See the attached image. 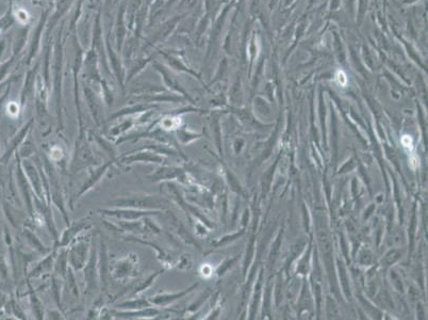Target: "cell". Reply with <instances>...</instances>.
Listing matches in <instances>:
<instances>
[{
	"label": "cell",
	"mask_w": 428,
	"mask_h": 320,
	"mask_svg": "<svg viewBox=\"0 0 428 320\" xmlns=\"http://www.w3.org/2000/svg\"><path fill=\"white\" fill-rule=\"evenodd\" d=\"M49 154H50V160H52V161H59V160H61L63 157L62 148H61V146H58V145L52 146L50 148Z\"/></svg>",
	"instance_id": "25"
},
{
	"label": "cell",
	"mask_w": 428,
	"mask_h": 320,
	"mask_svg": "<svg viewBox=\"0 0 428 320\" xmlns=\"http://www.w3.org/2000/svg\"><path fill=\"white\" fill-rule=\"evenodd\" d=\"M58 249L53 248L48 255L46 256L45 258H43L41 261L36 264V266L33 268V270L31 271L30 276L34 277V279H37V277H41L43 275H46L48 273H50L51 270L55 268V263H56V258L58 255Z\"/></svg>",
	"instance_id": "15"
},
{
	"label": "cell",
	"mask_w": 428,
	"mask_h": 320,
	"mask_svg": "<svg viewBox=\"0 0 428 320\" xmlns=\"http://www.w3.org/2000/svg\"><path fill=\"white\" fill-rule=\"evenodd\" d=\"M181 126V120L177 115H167L160 120V128L163 130H176Z\"/></svg>",
	"instance_id": "20"
},
{
	"label": "cell",
	"mask_w": 428,
	"mask_h": 320,
	"mask_svg": "<svg viewBox=\"0 0 428 320\" xmlns=\"http://www.w3.org/2000/svg\"><path fill=\"white\" fill-rule=\"evenodd\" d=\"M164 271H167V270H165V269H162V270L154 272V273H153V274L149 275V276L147 277V280H146V281H143V282H141L140 284H138V286H136V288H135V289H133V291H132V293H131V296H132V297H136V296H138V295H140V293L144 292L145 290H147L148 288L151 287V286L153 284L154 281H156V280L158 279V277L163 273Z\"/></svg>",
	"instance_id": "19"
},
{
	"label": "cell",
	"mask_w": 428,
	"mask_h": 320,
	"mask_svg": "<svg viewBox=\"0 0 428 320\" xmlns=\"http://www.w3.org/2000/svg\"><path fill=\"white\" fill-rule=\"evenodd\" d=\"M138 267H140V263H138V254L130 252L124 257L110 260L109 275L114 281L125 282L138 275Z\"/></svg>",
	"instance_id": "4"
},
{
	"label": "cell",
	"mask_w": 428,
	"mask_h": 320,
	"mask_svg": "<svg viewBox=\"0 0 428 320\" xmlns=\"http://www.w3.org/2000/svg\"><path fill=\"white\" fill-rule=\"evenodd\" d=\"M125 240H127V241H132V242L141 243L144 245H148V247H152L153 249H154V251H156V254H157V258L160 263L163 265V269H165V270L170 269L175 265L174 261L170 259V256L156 243L151 242V241H145V240L136 237L135 235H133V236H126Z\"/></svg>",
	"instance_id": "16"
},
{
	"label": "cell",
	"mask_w": 428,
	"mask_h": 320,
	"mask_svg": "<svg viewBox=\"0 0 428 320\" xmlns=\"http://www.w3.org/2000/svg\"><path fill=\"white\" fill-rule=\"evenodd\" d=\"M89 139L90 140H93L101 149H103L106 154H108L111 159H113V160L117 159L115 146L108 140V139L96 135V133H93L92 137H89Z\"/></svg>",
	"instance_id": "18"
},
{
	"label": "cell",
	"mask_w": 428,
	"mask_h": 320,
	"mask_svg": "<svg viewBox=\"0 0 428 320\" xmlns=\"http://www.w3.org/2000/svg\"><path fill=\"white\" fill-rule=\"evenodd\" d=\"M15 16H16V19H17L18 23L21 25L28 24L29 20H30L29 13L24 9H17V11L15 12Z\"/></svg>",
	"instance_id": "24"
},
{
	"label": "cell",
	"mask_w": 428,
	"mask_h": 320,
	"mask_svg": "<svg viewBox=\"0 0 428 320\" xmlns=\"http://www.w3.org/2000/svg\"><path fill=\"white\" fill-rule=\"evenodd\" d=\"M116 162L124 165H131L135 163H153V164H167V157L149 149L138 148L135 151L126 153L117 157Z\"/></svg>",
	"instance_id": "6"
},
{
	"label": "cell",
	"mask_w": 428,
	"mask_h": 320,
	"mask_svg": "<svg viewBox=\"0 0 428 320\" xmlns=\"http://www.w3.org/2000/svg\"><path fill=\"white\" fill-rule=\"evenodd\" d=\"M132 125H133L132 122H126V123H124V124H122L121 126H117V127L113 128V129L111 130L110 135L112 136V138H119L125 131H127L128 129H130Z\"/></svg>",
	"instance_id": "23"
},
{
	"label": "cell",
	"mask_w": 428,
	"mask_h": 320,
	"mask_svg": "<svg viewBox=\"0 0 428 320\" xmlns=\"http://www.w3.org/2000/svg\"><path fill=\"white\" fill-rule=\"evenodd\" d=\"M18 112H19V106L17 104L14 103V101H12V103L9 104V106H8V113L11 116L18 115Z\"/></svg>",
	"instance_id": "26"
},
{
	"label": "cell",
	"mask_w": 428,
	"mask_h": 320,
	"mask_svg": "<svg viewBox=\"0 0 428 320\" xmlns=\"http://www.w3.org/2000/svg\"><path fill=\"white\" fill-rule=\"evenodd\" d=\"M43 165H44V169H45L44 172H45L46 177H47L48 187H49L50 201H52L53 204H55L59 208V210H60L62 213L64 221H65L66 225H68V224L71 222H69V219H68V213H67L66 204H65V197H64V194H63L60 179H59V176L56 172L55 168L52 167L50 159H45L44 164Z\"/></svg>",
	"instance_id": "5"
},
{
	"label": "cell",
	"mask_w": 428,
	"mask_h": 320,
	"mask_svg": "<svg viewBox=\"0 0 428 320\" xmlns=\"http://www.w3.org/2000/svg\"><path fill=\"white\" fill-rule=\"evenodd\" d=\"M31 302H32V305H33L35 318L36 319L44 318V308H43V304L40 301V299L37 298L35 291H31Z\"/></svg>",
	"instance_id": "22"
},
{
	"label": "cell",
	"mask_w": 428,
	"mask_h": 320,
	"mask_svg": "<svg viewBox=\"0 0 428 320\" xmlns=\"http://www.w3.org/2000/svg\"><path fill=\"white\" fill-rule=\"evenodd\" d=\"M336 78H338V81H339V83L341 84V85H344L347 83V78H346V76H345V74L343 73V72H338V74H336Z\"/></svg>",
	"instance_id": "29"
},
{
	"label": "cell",
	"mask_w": 428,
	"mask_h": 320,
	"mask_svg": "<svg viewBox=\"0 0 428 320\" xmlns=\"http://www.w3.org/2000/svg\"><path fill=\"white\" fill-rule=\"evenodd\" d=\"M26 234H27V237L29 238V239H28V240H29V242L31 243L32 247L34 248V250L37 251V252L41 253V254H43V255L48 254V253L50 252L51 249L45 247V245L41 242V240L35 236V234L31 233V232H29V231H27Z\"/></svg>",
	"instance_id": "21"
},
{
	"label": "cell",
	"mask_w": 428,
	"mask_h": 320,
	"mask_svg": "<svg viewBox=\"0 0 428 320\" xmlns=\"http://www.w3.org/2000/svg\"><path fill=\"white\" fill-rule=\"evenodd\" d=\"M109 257H108V250L105 243L104 237L99 235V249H98V271H99V284L101 289L104 291L108 286V277L109 275Z\"/></svg>",
	"instance_id": "13"
},
{
	"label": "cell",
	"mask_w": 428,
	"mask_h": 320,
	"mask_svg": "<svg viewBox=\"0 0 428 320\" xmlns=\"http://www.w3.org/2000/svg\"><path fill=\"white\" fill-rule=\"evenodd\" d=\"M93 236L88 234H80L69 243L67 248L68 266L75 271L83 270L90 258Z\"/></svg>",
	"instance_id": "3"
},
{
	"label": "cell",
	"mask_w": 428,
	"mask_h": 320,
	"mask_svg": "<svg viewBox=\"0 0 428 320\" xmlns=\"http://www.w3.org/2000/svg\"><path fill=\"white\" fill-rule=\"evenodd\" d=\"M153 306L147 298H133L131 300H126L122 303H119L115 306V309H121V311H136V309H142L145 307Z\"/></svg>",
	"instance_id": "17"
},
{
	"label": "cell",
	"mask_w": 428,
	"mask_h": 320,
	"mask_svg": "<svg viewBox=\"0 0 428 320\" xmlns=\"http://www.w3.org/2000/svg\"><path fill=\"white\" fill-rule=\"evenodd\" d=\"M162 313V309L157 306L136 309V311H121V309L111 311L112 316H114L113 318L115 319H153L161 316Z\"/></svg>",
	"instance_id": "12"
},
{
	"label": "cell",
	"mask_w": 428,
	"mask_h": 320,
	"mask_svg": "<svg viewBox=\"0 0 428 320\" xmlns=\"http://www.w3.org/2000/svg\"><path fill=\"white\" fill-rule=\"evenodd\" d=\"M402 144L408 149H413V139H411L410 136H404L402 137Z\"/></svg>",
	"instance_id": "27"
},
{
	"label": "cell",
	"mask_w": 428,
	"mask_h": 320,
	"mask_svg": "<svg viewBox=\"0 0 428 320\" xmlns=\"http://www.w3.org/2000/svg\"><path fill=\"white\" fill-rule=\"evenodd\" d=\"M89 220H90V217H85L79 221L69 223L65 231L62 233L61 236H59L58 241L55 242L53 248L58 249V250L67 248L69 243H71L73 240L78 236V235H80L83 232L90 231L93 225L91 224V222Z\"/></svg>",
	"instance_id": "10"
},
{
	"label": "cell",
	"mask_w": 428,
	"mask_h": 320,
	"mask_svg": "<svg viewBox=\"0 0 428 320\" xmlns=\"http://www.w3.org/2000/svg\"><path fill=\"white\" fill-rule=\"evenodd\" d=\"M84 271V292H94L99 285V271H98V251L94 245V237L91 248L90 258L83 268Z\"/></svg>",
	"instance_id": "7"
},
{
	"label": "cell",
	"mask_w": 428,
	"mask_h": 320,
	"mask_svg": "<svg viewBox=\"0 0 428 320\" xmlns=\"http://www.w3.org/2000/svg\"><path fill=\"white\" fill-rule=\"evenodd\" d=\"M100 215L108 218H115L117 220H124V221H136L138 219H142L147 216H156L163 213L161 210H140L135 209V208H121V207H113V208H103V209L97 210Z\"/></svg>",
	"instance_id": "8"
},
{
	"label": "cell",
	"mask_w": 428,
	"mask_h": 320,
	"mask_svg": "<svg viewBox=\"0 0 428 320\" xmlns=\"http://www.w3.org/2000/svg\"><path fill=\"white\" fill-rule=\"evenodd\" d=\"M115 162H116V160L110 159L109 161H107V162H105L103 164L98 165L97 168L91 170L88 179L84 181L83 185L81 186V188L79 189V191L77 192V193L75 194V196L72 197L71 201H69V207L73 208L75 202L78 201L82 195H84L85 193H88L89 191L92 190L94 187L97 185L99 181L101 180V178H103L104 176L107 173H108V171L112 168V165H113Z\"/></svg>",
	"instance_id": "9"
},
{
	"label": "cell",
	"mask_w": 428,
	"mask_h": 320,
	"mask_svg": "<svg viewBox=\"0 0 428 320\" xmlns=\"http://www.w3.org/2000/svg\"><path fill=\"white\" fill-rule=\"evenodd\" d=\"M194 288H195V285L192 286V287H189L188 289L180 290L178 292H160V293H157V295H154L151 298H148V300L151 301V303L153 304V306H157V307L163 306L164 307V306L169 305V304L174 303L175 301L179 300V299H181L183 297H184L186 293H189L192 289H194Z\"/></svg>",
	"instance_id": "14"
},
{
	"label": "cell",
	"mask_w": 428,
	"mask_h": 320,
	"mask_svg": "<svg viewBox=\"0 0 428 320\" xmlns=\"http://www.w3.org/2000/svg\"><path fill=\"white\" fill-rule=\"evenodd\" d=\"M97 163V160L90 144L89 137L85 136L83 130H80L79 136L75 141L73 157L69 164V173L76 175L82 170H89Z\"/></svg>",
	"instance_id": "2"
},
{
	"label": "cell",
	"mask_w": 428,
	"mask_h": 320,
	"mask_svg": "<svg viewBox=\"0 0 428 320\" xmlns=\"http://www.w3.org/2000/svg\"><path fill=\"white\" fill-rule=\"evenodd\" d=\"M146 178L151 180L152 183H168V181H173L175 179L183 183L184 179V172L180 168L161 164L153 173L146 175Z\"/></svg>",
	"instance_id": "11"
},
{
	"label": "cell",
	"mask_w": 428,
	"mask_h": 320,
	"mask_svg": "<svg viewBox=\"0 0 428 320\" xmlns=\"http://www.w3.org/2000/svg\"><path fill=\"white\" fill-rule=\"evenodd\" d=\"M200 272H201V274L204 275L205 277H209V276H211V274H212V272H213V270H212V267L211 266H209L208 264H206V265H204L201 267V269H200Z\"/></svg>",
	"instance_id": "28"
},
{
	"label": "cell",
	"mask_w": 428,
	"mask_h": 320,
	"mask_svg": "<svg viewBox=\"0 0 428 320\" xmlns=\"http://www.w3.org/2000/svg\"><path fill=\"white\" fill-rule=\"evenodd\" d=\"M113 207L135 208L140 210H168L169 201L161 195L156 194H131L119 197L109 202Z\"/></svg>",
	"instance_id": "1"
}]
</instances>
